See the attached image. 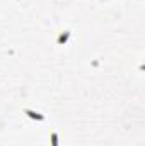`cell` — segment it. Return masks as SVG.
<instances>
[{
  "instance_id": "cell-1",
  "label": "cell",
  "mask_w": 145,
  "mask_h": 146,
  "mask_svg": "<svg viewBox=\"0 0 145 146\" xmlns=\"http://www.w3.org/2000/svg\"><path fill=\"white\" fill-rule=\"evenodd\" d=\"M24 114H26L28 117H31V119H36V121H44V115H43V114H39V112H36V110L24 109Z\"/></svg>"
},
{
  "instance_id": "cell-2",
  "label": "cell",
  "mask_w": 145,
  "mask_h": 146,
  "mask_svg": "<svg viewBox=\"0 0 145 146\" xmlns=\"http://www.w3.org/2000/svg\"><path fill=\"white\" fill-rule=\"evenodd\" d=\"M68 37H70V31H65L63 34H60V36H58V41H56V42L62 46V44H65V42L68 41Z\"/></svg>"
},
{
  "instance_id": "cell-3",
  "label": "cell",
  "mask_w": 145,
  "mask_h": 146,
  "mask_svg": "<svg viewBox=\"0 0 145 146\" xmlns=\"http://www.w3.org/2000/svg\"><path fill=\"white\" fill-rule=\"evenodd\" d=\"M50 141H51V146H58V134L55 131L50 134Z\"/></svg>"
}]
</instances>
